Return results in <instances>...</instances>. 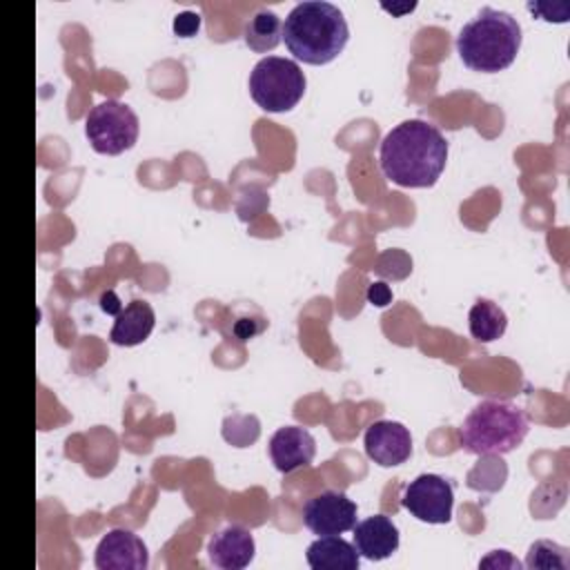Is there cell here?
I'll use <instances>...</instances> for the list:
<instances>
[{
	"label": "cell",
	"instance_id": "cell-1",
	"mask_svg": "<svg viewBox=\"0 0 570 570\" xmlns=\"http://www.w3.org/2000/svg\"><path fill=\"white\" fill-rule=\"evenodd\" d=\"M445 160V136L436 125L421 118L399 122L381 140V171L401 187H432L443 174Z\"/></svg>",
	"mask_w": 570,
	"mask_h": 570
},
{
	"label": "cell",
	"instance_id": "cell-2",
	"mask_svg": "<svg viewBox=\"0 0 570 570\" xmlns=\"http://www.w3.org/2000/svg\"><path fill=\"white\" fill-rule=\"evenodd\" d=\"M350 29L343 11L323 0L298 2L283 22V40L289 53L305 65H327L347 45Z\"/></svg>",
	"mask_w": 570,
	"mask_h": 570
},
{
	"label": "cell",
	"instance_id": "cell-3",
	"mask_svg": "<svg viewBox=\"0 0 570 570\" xmlns=\"http://www.w3.org/2000/svg\"><path fill=\"white\" fill-rule=\"evenodd\" d=\"M521 49V24L508 11L483 7L456 36V51L472 71L508 69Z\"/></svg>",
	"mask_w": 570,
	"mask_h": 570
},
{
	"label": "cell",
	"instance_id": "cell-4",
	"mask_svg": "<svg viewBox=\"0 0 570 570\" xmlns=\"http://www.w3.org/2000/svg\"><path fill=\"white\" fill-rule=\"evenodd\" d=\"M530 430L525 412L501 399L481 401L459 428L463 450L481 456H499L519 448Z\"/></svg>",
	"mask_w": 570,
	"mask_h": 570
},
{
	"label": "cell",
	"instance_id": "cell-5",
	"mask_svg": "<svg viewBox=\"0 0 570 570\" xmlns=\"http://www.w3.org/2000/svg\"><path fill=\"white\" fill-rule=\"evenodd\" d=\"M305 87L307 80L298 62L281 56L258 60L249 73L252 100L269 114L294 109L305 96Z\"/></svg>",
	"mask_w": 570,
	"mask_h": 570
},
{
	"label": "cell",
	"instance_id": "cell-6",
	"mask_svg": "<svg viewBox=\"0 0 570 570\" xmlns=\"http://www.w3.org/2000/svg\"><path fill=\"white\" fill-rule=\"evenodd\" d=\"M138 129L140 122L134 109L114 98L98 102L85 120L87 140L94 151L105 156H118L131 149L138 140Z\"/></svg>",
	"mask_w": 570,
	"mask_h": 570
},
{
	"label": "cell",
	"instance_id": "cell-7",
	"mask_svg": "<svg viewBox=\"0 0 570 570\" xmlns=\"http://www.w3.org/2000/svg\"><path fill=\"white\" fill-rule=\"evenodd\" d=\"M401 505L423 523H448L454 505L452 483L439 474H419L405 485Z\"/></svg>",
	"mask_w": 570,
	"mask_h": 570
},
{
	"label": "cell",
	"instance_id": "cell-8",
	"mask_svg": "<svg viewBox=\"0 0 570 570\" xmlns=\"http://www.w3.org/2000/svg\"><path fill=\"white\" fill-rule=\"evenodd\" d=\"M303 523L318 537L343 534L356 525V503L345 492H318L305 501Z\"/></svg>",
	"mask_w": 570,
	"mask_h": 570
},
{
	"label": "cell",
	"instance_id": "cell-9",
	"mask_svg": "<svg viewBox=\"0 0 570 570\" xmlns=\"http://www.w3.org/2000/svg\"><path fill=\"white\" fill-rule=\"evenodd\" d=\"M94 563L98 570H145L149 566V552L138 534L114 528L100 539Z\"/></svg>",
	"mask_w": 570,
	"mask_h": 570
},
{
	"label": "cell",
	"instance_id": "cell-10",
	"mask_svg": "<svg viewBox=\"0 0 570 570\" xmlns=\"http://www.w3.org/2000/svg\"><path fill=\"white\" fill-rule=\"evenodd\" d=\"M365 454L381 468H394L412 456V434L399 421H374L365 430Z\"/></svg>",
	"mask_w": 570,
	"mask_h": 570
},
{
	"label": "cell",
	"instance_id": "cell-11",
	"mask_svg": "<svg viewBox=\"0 0 570 570\" xmlns=\"http://www.w3.org/2000/svg\"><path fill=\"white\" fill-rule=\"evenodd\" d=\"M316 441L309 430L298 425L278 428L269 439V456L278 472L289 474L314 461Z\"/></svg>",
	"mask_w": 570,
	"mask_h": 570
},
{
	"label": "cell",
	"instance_id": "cell-12",
	"mask_svg": "<svg viewBox=\"0 0 570 570\" xmlns=\"http://www.w3.org/2000/svg\"><path fill=\"white\" fill-rule=\"evenodd\" d=\"M254 552H256L254 537L243 525H227L216 534H212L207 543V557L220 570L247 568L254 559Z\"/></svg>",
	"mask_w": 570,
	"mask_h": 570
},
{
	"label": "cell",
	"instance_id": "cell-13",
	"mask_svg": "<svg viewBox=\"0 0 570 570\" xmlns=\"http://www.w3.org/2000/svg\"><path fill=\"white\" fill-rule=\"evenodd\" d=\"M354 546L361 557L381 561L399 550V528L385 514L367 517L354 528Z\"/></svg>",
	"mask_w": 570,
	"mask_h": 570
},
{
	"label": "cell",
	"instance_id": "cell-14",
	"mask_svg": "<svg viewBox=\"0 0 570 570\" xmlns=\"http://www.w3.org/2000/svg\"><path fill=\"white\" fill-rule=\"evenodd\" d=\"M305 557L312 570H356L361 566L356 546L341 539L338 534L318 537L307 546Z\"/></svg>",
	"mask_w": 570,
	"mask_h": 570
},
{
	"label": "cell",
	"instance_id": "cell-15",
	"mask_svg": "<svg viewBox=\"0 0 570 570\" xmlns=\"http://www.w3.org/2000/svg\"><path fill=\"white\" fill-rule=\"evenodd\" d=\"M156 325V314L147 301H131L125 305V309L116 316L114 327L109 332V341L114 345L131 347L142 343Z\"/></svg>",
	"mask_w": 570,
	"mask_h": 570
},
{
	"label": "cell",
	"instance_id": "cell-16",
	"mask_svg": "<svg viewBox=\"0 0 570 570\" xmlns=\"http://www.w3.org/2000/svg\"><path fill=\"white\" fill-rule=\"evenodd\" d=\"M468 323H470L472 338H476L481 343H492L505 334L508 316L497 303H492L488 298H479L470 307Z\"/></svg>",
	"mask_w": 570,
	"mask_h": 570
},
{
	"label": "cell",
	"instance_id": "cell-17",
	"mask_svg": "<svg viewBox=\"0 0 570 570\" xmlns=\"http://www.w3.org/2000/svg\"><path fill=\"white\" fill-rule=\"evenodd\" d=\"M245 42L252 51H272L283 40V22L272 9H258L245 24Z\"/></svg>",
	"mask_w": 570,
	"mask_h": 570
},
{
	"label": "cell",
	"instance_id": "cell-18",
	"mask_svg": "<svg viewBox=\"0 0 570 570\" xmlns=\"http://www.w3.org/2000/svg\"><path fill=\"white\" fill-rule=\"evenodd\" d=\"M525 566L528 568H541V570H552V568L566 570L570 566L568 550L552 543V541H537L528 550Z\"/></svg>",
	"mask_w": 570,
	"mask_h": 570
},
{
	"label": "cell",
	"instance_id": "cell-19",
	"mask_svg": "<svg viewBox=\"0 0 570 570\" xmlns=\"http://www.w3.org/2000/svg\"><path fill=\"white\" fill-rule=\"evenodd\" d=\"M200 29V13L198 11H183L174 18V33L180 38H191Z\"/></svg>",
	"mask_w": 570,
	"mask_h": 570
},
{
	"label": "cell",
	"instance_id": "cell-20",
	"mask_svg": "<svg viewBox=\"0 0 570 570\" xmlns=\"http://www.w3.org/2000/svg\"><path fill=\"white\" fill-rule=\"evenodd\" d=\"M479 568H512V570H519L521 563L508 550H492L485 559L479 561Z\"/></svg>",
	"mask_w": 570,
	"mask_h": 570
},
{
	"label": "cell",
	"instance_id": "cell-21",
	"mask_svg": "<svg viewBox=\"0 0 570 570\" xmlns=\"http://www.w3.org/2000/svg\"><path fill=\"white\" fill-rule=\"evenodd\" d=\"M367 301H370L372 305H376V307H385V305L392 301V289H390L385 283L376 281V283H372V285L367 287Z\"/></svg>",
	"mask_w": 570,
	"mask_h": 570
},
{
	"label": "cell",
	"instance_id": "cell-22",
	"mask_svg": "<svg viewBox=\"0 0 570 570\" xmlns=\"http://www.w3.org/2000/svg\"><path fill=\"white\" fill-rule=\"evenodd\" d=\"M261 332V325H254V321H247V318H240V321H236V325H234V334L240 338V341H247V338H252L254 334H258Z\"/></svg>",
	"mask_w": 570,
	"mask_h": 570
},
{
	"label": "cell",
	"instance_id": "cell-23",
	"mask_svg": "<svg viewBox=\"0 0 570 570\" xmlns=\"http://www.w3.org/2000/svg\"><path fill=\"white\" fill-rule=\"evenodd\" d=\"M100 307H102V312H107V314H116V316L122 312L120 301L116 298V294H114V292H105V294L100 296Z\"/></svg>",
	"mask_w": 570,
	"mask_h": 570
}]
</instances>
